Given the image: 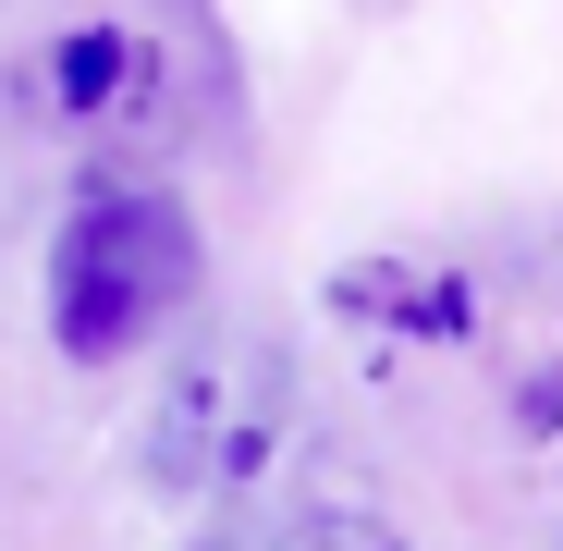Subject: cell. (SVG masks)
<instances>
[{"instance_id": "obj_1", "label": "cell", "mask_w": 563, "mask_h": 551, "mask_svg": "<svg viewBox=\"0 0 563 551\" xmlns=\"http://www.w3.org/2000/svg\"><path fill=\"white\" fill-rule=\"evenodd\" d=\"M197 307V209L159 184H86L49 233V343L74 367H123Z\"/></svg>"}, {"instance_id": "obj_2", "label": "cell", "mask_w": 563, "mask_h": 551, "mask_svg": "<svg viewBox=\"0 0 563 551\" xmlns=\"http://www.w3.org/2000/svg\"><path fill=\"white\" fill-rule=\"evenodd\" d=\"M269 417H282V343H257L245 319H209L197 343L172 355V381L147 393L135 478L159 503H221L269 453Z\"/></svg>"}, {"instance_id": "obj_3", "label": "cell", "mask_w": 563, "mask_h": 551, "mask_svg": "<svg viewBox=\"0 0 563 551\" xmlns=\"http://www.w3.org/2000/svg\"><path fill=\"white\" fill-rule=\"evenodd\" d=\"M49 86H62V111H74V123H111V111H123V86H135V37H123V25H86V37H62Z\"/></svg>"}, {"instance_id": "obj_4", "label": "cell", "mask_w": 563, "mask_h": 551, "mask_svg": "<svg viewBox=\"0 0 563 551\" xmlns=\"http://www.w3.org/2000/svg\"><path fill=\"white\" fill-rule=\"evenodd\" d=\"M269 551H417L393 515H355V503H307L295 527H269Z\"/></svg>"}, {"instance_id": "obj_5", "label": "cell", "mask_w": 563, "mask_h": 551, "mask_svg": "<svg viewBox=\"0 0 563 551\" xmlns=\"http://www.w3.org/2000/svg\"><path fill=\"white\" fill-rule=\"evenodd\" d=\"M184 551H269V539H257V527H197Z\"/></svg>"}]
</instances>
